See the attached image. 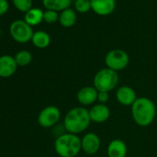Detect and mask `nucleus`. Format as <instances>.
Masks as SVG:
<instances>
[{
    "mask_svg": "<svg viewBox=\"0 0 157 157\" xmlns=\"http://www.w3.org/2000/svg\"><path fill=\"white\" fill-rule=\"evenodd\" d=\"M91 122L89 110L84 106H77L67 113L64 118V127L68 133L78 135L85 131Z\"/></svg>",
    "mask_w": 157,
    "mask_h": 157,
    "instance_id": "1",
    "label": "nucleus"
},
{
    "mask_svg": "<svg viewBox=\"0 0 157 157\" xmlns=\"http://www.w3.org/2000/svg\"><path fill=\"white\" fill-rule=\"evenodd\" d=\"M131 115L138 126L148 127L156 117L155 104L147 97H139L131 105Z\"/></svg>",
    "mask_w": 157,
    "mask_h": 157,
    "instance_id": "2",
    "label": "nucleus"
},
{
    "mask_svg": "<svg viewBox=\"0 0 157 157\" xmlns=\"http://www.w3.org/2000/svg\"><path fill=\"white\" fill-rule=\"evenodd\" d=\"M55 150L60 157H76L82 151V139L68 132L61 134L55 141Z\"/></svg>",
    "mask_w": 157,
    "mask_h": 157,
    "instance_id": "3",
    "label": "nucleus"
},
{
    "mask_svg": "<svg viewBox=\"0 0 157 157\" xmlns=\"http://www.w3.org/2000/svg\"><path fill=\"white\" fill-rule=\"evenodd\" d=\"M119 82V76L117 71L105 67L97 71L94 77V87L98 92L109 93L115 90Z\"/></svg>",
    "mask_w": 157,
    "mask_h": 157,
    "instance_id": "4",
    "label": "nucleus"
},
{
    "mask_svg": "<svg viewBox=\"0 0 157 157\" xmlns=\"http://www.w3.org/2000/svg\"><path fill=\"white\" fill-rule=\"evenodd\" d=\"M105 62L108 68L117 72L128 67L129 63V56L124 50L114 49L106 54Z\"/></svg>",
    "mask_w": 157,
    "mask_h": 157,
    "instance_id": "5",
    "label": "nucleus"
},
{
    "mask_svg": "<svg viewBox=\"0 0 157 157\" xmlns=\"http://www.w3.org/2000/svg\"><path fill=\"white\" fill-rule=\"evenodd\" d=\"M10 34L17 42L26 43L33 38V33L26 21H16L10 26Z\"/></svg>",
    "mask_w": 157,
    "mask_h": 157,
    "instance_id": "6",
    "label": "nucleus"
},
{
    "mask_svg": "<svg viewBox=\"0 0 157 157\" xmlns=\"http://www.w3.org/2000/svg\"><path fill=\"white\" fill-rule=\"evenodd\" d=\"M60 110L55 105H49L44 108L38 116V123L43 128L55 126L60 119Z\"/></svg>",
    "mask_w": 157,
    "mask_h": 157,
    "instance_id": "7",
    "label": "nucleus"
},
{
    "mask_svg": "<svg viewBox=\"0 0 157 157\" xmlns=\"http://www.w3.org/2000/svg\"><path fill=\"white\" fill-rule=\"evenodd\" d=\"M100 146V138L94 132H88L82 139V150L89 155L96 153L99 151Z\"/></svg>",
    "mask_w": 157,
    "mask_h": 157,
    "instance_id": "8",
    "label": "nucleus"
},
{
    "mask_svg": "<svg viewBox=\"0 0 157 157\" xmlns=\"http://www.w3.org/2000/svg\"><path fill=\"white\" fill-rule=\"evenodd\" d=\"M98 91L94 86H85L77 94V100L82 106H89L97 101Z\"/></svg>",
    "mask_w": 157,
    "mask_h": 157,
    "instance_id": "9",
    "label": "nucleus"
},
{
    "mask_svg": "<svg viewBox=\"0 0 157 157\" xmlns=\"http://www.w3.org/2000/svg\"><path fill=\"white\" fill-rule=\"evenodd\" d=\"M117 102L124 106H131L138 98L135 91L129 86H121L116 92Z\"/></svg>",
    "mask_w": 157,
    "mask_h": 157,
    "instance_id": "10",
    "label": "nucleus"
},
{
    "mask_svg": "<svg viewBox=\"0 0 157 157\" xmlns=\"http://www.w3.org/2000/svg\"><path fill=\"white\" fill-rule=\"evenodd\" d=\"M90 112V117L93 122L95 123H104L107 121L110 117L111 112L109 107L106 105L103 104H97L92 106V108L89 110Z\"/></svg>",
    "mask_w": 157,
    "mask_h": 157,
    "instance_id": "11",
    "label": "nucleus"
},
{
    "mask_svg": "<svg viewBox=\"0 0 157 157\" xmlns=\"http://www.w3.org/2000/svg\"><path fill=\"white\" fill-rule=\"evenodd\" d=\"M92 10L100 16L111 14L116 8V0H91Z\"/></svg>",
    "mask_w": 157,
    "mask_h": 157,
    "instance_id": "12",
    "label": "nucleus"
},
{
    "mask_svg": "<svg viewBox=\"0 0 157 157\" xmlns=\"http://www.w3.org/2000/svg\"><path fill=\"white\" fill-rule=\"evenodd\" d=\"M18 64L10 56H3L0 57V77L10 78L11 77L17 69Z\"/></svg>",
    "mask_w": 157,
    "mask_h": 157,
    "instance_id": "13",
    "label": "nucleus"
},
{
    "mask_svg": "<svg viewBox=\"0 0 157 157\" xmlns=\"http://www.w3.org/2000/svg\"><path fill=\"white\" fill-rule=\"evenodd\" d=\"M128 153V148L126 143L119 139L113 140L107 146L108 157H126Z\"/></svg>",
    "mask_w": 157,
    "mask_h": 157,
    "instance_id": "14",
    "label": "nucleus"
},
{
    "mask_svg": "<svg viewBox=\"0 0 157 157\" xmlns=\"http://www.w3.org/2000/svg\"><path fill=\"white\" fill-rule=\"evenodd\" d=\"M43 3L49 10L58 11L68 9L71 4V0H43Z\"/></svg>",
    "mask_w": 157,
    "mask_h": 157,
    "instance_id": "15",
    "label": "nucleus"
},
{
    "mask_svg": "<svg viewBox=\"0 0 157 157\" xmlns=\"http://www.w3.org/2000/svg\"><path fill=\"white\" fill-rule=\"evenodd\" d=\"M76 19H77V17H76L75 11L69 8L63 10L59 16L60 24L66 28H69V27L73 26L76 22Z\"/></svg>",
    "mask_w": 157,
    "mask_h": 157,
    "instance_id": "16",
    "label": "nucleus"
},
{
    "mask_svg": "<svg viewBox=\"0 0 157 157\" xmlns=\"http://www.w3.org/2000/svg\"><path fill=\"white\" fill-rule=\"evenodd\" d=\"M32 41L33 44L38 48H45L50 44V36L44 32H36L33 33Z\"/></svg>",
    "mask_w": 157,
    "mask_h": 157,
    "instance_id": "17",
    "label": "nucleus"
},
{
    "mask_svg": "<svg viewBox=\"0 0 157 157\" xmlns=\"http://www.w3.org/2000/svg\"><path fill=\"white\" fill-rule=\"evenodd\" d=\"M44 19V13L39 9H33L27 11L25 15V21L29 25H36Z\"/></svg>",
    "mask_w": 157,
    "mask_h": 157,
    "instance_id": "18",
    "label": "nucleus"
},
{
    "mask_svg": "<svg viewBox=\"0 0 157 157\" xmlns=\"http://www.w3.org/2000/svg\"><path fill=\"white\" fill-rule=\"evenodd\" d=\"M15 60H16L18 66L24 67V66H27L31 63L32 55L28 51H20L15 56Z\"/></svg>",
    "mask_w": 157,
    "mask_h": 157,
    "instance_id": "19",
    "label": "nucleus"
},
{
    "mask_svg": "<svg viewBox=\"0 0 157 157\" xmlns=\"http://www.w3.org/2000/svg\"><path fill=\"white\" fill-rule=\"evenodd\" d=\"M75 9L81 13H86L92 9L91 0H76Z\"/></svg>",
    "mask_w": 157,
    "mask_h": 157,
    "instance_id": "20",
    "label": "nucleus"
},
{
    "mask_svg": "<svg viewBox=\"0 0 157 157\" xmlns=\"http://www.w3.org/2000/svg\"><path fill=\"white\" fill-rule=\"evenodd\" d=\"M14 5L21 11H29L32 7V0H13Z\"/></svg>",
    "mask_w": 157,
    "mask_h": 157,
    "instance_id": "21",
    "label": "nucleus"
},
{
    "mask_svg": "<svg viewBox=\"0 0 157 157\" xmlns=\"http://www.w3.org/2000/svg\"><path fill=\"white\" fill-rule=\"evenodd\" d=\"M44 20L46 22L52 23L55 22L58 20V14L56 13V11L54 10H47L46 12L44 13Z\"/></svg>",
    "mask_w": 157,
    "mask_h": 157,
    "instance_id": "22",
    "label": "nucleus"
},
{
    "mask_svg": "<svg viewBox=\"0 0 157 157\" xmlns=\"http://www.w3.org/2000/svg\"><path fill=\"white\" fill-rule=\"evenodd\" d=\"M109 100V93L106 92H98V96H97V101L99 104L105 105Z\"/></svg>",
    "mask_w": 157,
    "mask_h": 157,
    "instance_id": "23",
    "label": "nucleus"
},
{
    "mask_svg": "<svg viewBox=\"0 0 157 157\" xmlns=\"http://www.w3.org/2000/svg\"><path fill=\"white\" fill-rule=\"evenodd\" d=\"M9 9V5L6 0H0V15L4 14Z\"/></svg>",
    "mask_w": 157,
    "mask_h": 157,
    "instance_id": "24",
    "label": "nucleus"
}]
</instances>
